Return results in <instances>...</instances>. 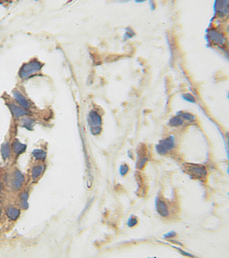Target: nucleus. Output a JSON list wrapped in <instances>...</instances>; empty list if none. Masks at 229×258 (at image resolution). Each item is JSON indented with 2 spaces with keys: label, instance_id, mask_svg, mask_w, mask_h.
I'll list each match as a JSON object with an SVG mask.
<instances>
[{
  "label": "nucleus",
  "instance_id": "nucleus-1",
  "mask_svg": "<svg viewBox=\"0 0 229 258\" xmlns=\"http://www.w3.org/2000/svg\"><path fill=\"white\" fill-rule=\"evenodd\" d=\"M184 170L193 178L200 181L206 180L207 171L206 168L203 165L186 163L184 165Z\"/></svg>",
  "mask_w": 229,
  "mask_h": 258
},
{
  "label": "nucleus",
  "instance_id": "nucleus-2",
  "mask_svg": "<svg viewBox=\"0 0 229 258\" xmlns=\"http://www.w3.org/2000/svg\"><path fill=\"white\" fill-rule=\"evenodd\" d=\"M43 64L37 60L30 61L29 63L23 64L19 71V75L23 79L29 78L30 75L35 74L41 69Z\"/></svg>",
  "mask_w": 229,
  "mask_h": 258
},
{
  "label": "nucleus",
  "instance_id": "nucleus-3",
  "mask_svg": "<svg viewBox=\"0 0 229 258\" xmlns=\"http://www.w3.org/2000/svg\"><path fill=\"white\" fill-rule=\"evenodd\" d=\"M88 122L90 126V131L93 135L99 134L101 131V118L95 111H91L88 116Z\"/></svg>",
  "mask_w": 229,
  "mask_h": 258
},
{
  "label": "nucleus",
  "instance_id": "nucleus-4",
  "mask_svg": "<svg viewBox=\"0 0 229 258\" xmlns=\"http://www.w3.org/2000/svg\"><path fill=\"white\" fill-rule=\"evenodd\" d=\"M174 147V139L173 136H170L160 141L159 144L156 145V149L160 154H165L167 153V151L171 150Z\"/></svg>",
  "mask_w": 229,
  "mask_h": 258
},
{
  "label": "nucleus",
  "instance_id": "nucleus-5",
  "mask_svg": "<svg viewBox=\"0 0 229 258\" xmlns=\"http://www.w3.org/2000/svg\"><path fill=\"white\" fill-rule=\"evenodd\" d=\"M156 208L158 212L163 218H166L169 215V210L166 202L163 200L158 198L156 201Z\"/></svg>",
  "mask_w": 229,
  "mask_h": 258
},
{
  "label": "nucleus",
  "instance_id": "nucleus-6",
  "mask_svg": "<svg viewBox=\"0 0 229 258\" xmlns=\"http://www.w3.org/2000/svg\"><path fill=\"white\" fill-rule=\"evenodd\" d=\"M8 106L10 109L12 115L16 118H19L24 115L28 114L27 111L23 110V108H20V106H17L16 104L14 103H10L8 104Z\"/></svg>",
  "mask_w": 229,
  "mask_h": 258
},
{
  "label": "nucleus",
  "instance_id": "nucleus-7",
  "mask_svg": "<svg viewBox=\"0 0 229 258\" xmlns=\"http://www.w3.org/2000/svg\"><path fill=\"white\" fill-rule=\"evenodd\" d=\"M13 94L14 97L21 106H22L23 108L26 109H29L30 108L29 102L27 101L25 97L23 94H21L18 91H14Z\"/></svg>",
  "mask_w": 229,
  "mask_h": 258
},
{
  "label": "nucleus",
  "instance_id": "nucleus-8",
  "mask_svg": "<svg viewBox=\"0 0 229 258\" xmlns=\"http://www.w3.org/2000/svg\"><path fill=\"white\" fill-rule=\"evenodd\" d=\"M209 37L210 40L216 44H222L224 41V37L221 34L216 30H211L209 32Z\"/></svg>",
  "mask_w": 229,
  "mask_h": 258
},
{
  "label": "nucleus",
  "instance_id": "nucleus-9",
  "mask_svg": "<svg viewBox=\"0 0 229 258\" xmlns=\"http://www.w3.org/2000/svg\"><path fill=\"white\" fill-rule=\"evenodd\" d=\"M12 148L14 152L18 155L25 152L27 149V146L21 144L19 141H15L12 144Z\"/></svg>",
  "mask_w": 229,
  "mask_h": 258
},
{
  "label": "nucleus",
  "instance_id": "nucleus-10",
  "mask_svg": "<svg viewBox=\"0 0 229 258\" xmlns=\"http://www.w3.org/2000/svg\"><path fill=\"white\" fill-rule=\"evenodd\" d=\"M7 214L12 220H16L20 216V210L14 207H10L7 210Z\"/></svg>",
  "mask_w": 229,
  "mask_h": 258
},
{
  "label": "nucleus",
  "instance_id": "nucleus-11",
  "mask_svg": "<svg viewBox=\"0 0 229 258\" xmlns=\"http://www.w3.org/2000/svg\"><path fill=\"white\" fill-rule=\"evenodd\" d=\"M1 154L4 160L9 157L10 154V149L8 143L3 144L1 148Z\"/></svg>",
  "mask_w": 229,
  "mask_h": 258
},
{
  "label": "nucleus",
  "instance_id": "nucleus-12",
  "mask_svg": "<svg viewBox=\"0 0 229 258\" xmlns=\"http://www.w3.org/2000/svg\"><path fill=\"white\" fill-rule=\"evenodd\" d=\"M44 171V166L43 165H38L36 166L33 168L32 174V177L34 180H36L37 178L40 177V175L42 174L43 171Z\"/></svg>",
  "mask_w": 229,
  "mask_h": 258
},
{
  "label": "nucleus",
  "instance_id": "nucleus-13",
  "mask_svg": "<svg viewBox=\"0 0 229 258\" xmlns=\"http://www.w3.org/2000/svg\"><path fill=\"white\" fill-rule=\"evenodd\" d=\"M32 154H33V157L36 160H40V161H44L46 157V153L41 149H36L33 150Z\"/></svg>",
  "mask_w": 229,
  "mask_h": 258
},
{
  "label": "nucleus",
  "instance_id": "nucleus-14",
  "mask_svg": "<svg viewBox=\"0 0 229 258\" xmlns=\"http://www.w3.org/2000/svg\"><path fill=\"white\" fill-rule=\"evenodd\" d=\"M34 121L29 118H25L21 120L22 126L27 129L28 130L32 129L33 126H34Z\"/></svg>",
  "mask_w": 229,
  "mask_h": 258
},
{
  "label": "nucleus",
  "instance_id": "nucleus-15",
  "mask_svg": "<svg viewBox=\"0 0 229 258\" xmlns=\"http://www.w3.org/2000/svg\"><path fill=\"white\" fill-rule=\"evenodd\" d=\"M227 1H226V3L225 1H217L216 5V8L217 10L220 13H225V11L227 12H228L227 9Z\"/></svg>",
  "mask_w": 229,
  "mask_h": 258
},
{
  "label": "nucleus",
  "instance_id": "nucleus-16",
  "mask_svg": "<svg viewBox=\"0 0 229 258\" xmlns=\"http://www.w3.org/2000/svg\"><path fill=\"white\" fill-rule=\"evenodd\" d=\"M147 148L144 144H141L139 145L137 150V154L138 155L139 159L146 157L147 154Z\"/></svg>",
  "mask_w": 229,
  "mask_h": 258
},
{
  "label": "nucleus",
  "instance_id": "nucleus-17",
  "mask_svg": "<svg viewBox=\"0 0 229 258\" xmlns=\"http://www.w3.org/2000/svg\"><path fill=\"white\" fill-rule=\"evenodd\" d=\"M183 122L181 118L178 117H174L172 118L169 121V124L172 127H178L182 125Z\"/></svg>",
  "mask_w": 229,
  "mask_h": 258
},
{
  "label": "nucleus",
  "instance_id": "nucleus-18",
  "mask_svg": "<svg viewBox=\"0 0 229 258\" xmlns=\"http://www.w3.org/2000/svg\"><path fill=\"white\" fill-rule=\"evenodd\" d=\"M28 194L27 192H24L21 194V205L22 208L24 209H27L28 208Z\"/></svg>",
  "mask_w": 229,
  "mask_h": 258
},
{
  "label": "nucleus",
  "instance_id": "nucleus-19",
  "mask_svg": "<svg viewBox=\"0 0 229 258\" xmlns=\"http://www.w3.org/2000/svg\"><path fill=\"white\" fill-rule=\"evenodd\" d=\"M147 161H148V158L144 157L139 159L138 163H137V167L138 168V169L142 170L144 167L145 166V165H146Z\"/></svg>",
  "mask_w": 229,
  "mask_h": 258
},
{
  "label": "nucleus",
  "instance_id": "nucleus-20",
  "mask_svg": "<svg viewBox=\"0 0 229 258\" xmlns=\"http://www.w3.org/2000/svg\"><path fill=\"white\" fill-rule=\"evenodd\" d=\"M138 220L135 217L131 216L127 221V225L130 228H132V227H135L138 224Z\"/></svg>",
  "mask_w": 229,
  "mask_h": 258
},
{
  "label": "nucleus",
  "instance_id": "nucleus-21",
  "mask_svg": "<svg viewBox=\"0 0 229 258\" xmlns=\"http://www.w3.org/2000/svg\"><path fill=\"white\" fill-rule=\"evenodd\" d=\"M119 171L120 174H121L122 176H125V175L128 172V171H129V167H128V166L126 164H124L120 166Z\"/></svg>",
  "mask_w": 229,
  "mask_h": 258
},
{
  "label": "nucleus",
  "instance_id": "nucleus-22",
  "mask_svg": "<svg viewBox=\"0 0 229 258\" xmlns=\"http://www.w3.org/2000/svg\"><path fill=\"white\" fill-rule=\"evenodd\" d=\"M180 116L187 121H193L195 119V117L189 113H182L180 114Z\"/></svg>",
  "mask_w": 229,
  "mask_h": 258
},
{
  "label": "nucleus",
  "instance_id": "nucleus-23",
  "mask_svg": "<svg viewBox=\"0 0 229 258\" xmlns=\"http://www.w3.org/2000/svg\"><path fill=\"white\" fill-rule=\"evenodd\" d=\"M183 97H184V99L187 101H189V102H195V99L193 95H191V94H185V95H183Z\"/></svg>",
  "mask_w": 229,
  "mask_h": 258
},
{
  "label": "nucleus",
  "instance_id": "nucleus-24",
  "mask_svg": "<svg viewBox=\"0 0 229 258\" xmlns=\"http://www.w3.org/2000/svg\"><path fill=\"white\" fill-rule=\"evenodd\" d=\"M15 176H16L17 179L19 180L21 182L24 181V180H25L24 176L19 171H15Z\"/></svg>",
  "mask_w": 229,
  "mask_h": 258
},
{
  "label": "nucleus",
  "instance_id": "nucleus-25",
  "mask_svg": "<svg viewBox=\"0 0 229 258\" xmlns=\"http://www.w3.org/2000/svg\"><path fill=\"white\" fill-rule=\"evenodd\" d=\"M14 188L16 189H19L21 187V181L18 179H16L13 182Z\"/></svg>",
  "mask_w": 229,
  "mask_h": 258
},
{
  "label": "nucleus",
  "instance_id": "nucleus-26",
  "mask_svg": "<svg viewBox=\"0 0 229 258\" xmlns=\"http://www.w3.org/2000/svg\"><path fill=\"white\" fill-rule=\"evenodd\" d=\"M176 234L175 232L171 231L169 232L167 234H166L164 235V238L166 239H169V238H172L176 236Z\"/></svg>",
  "mask_w": 229,
  "mask_h": 258
},
{
  "label": "nucleus",
  "instance_id": "nucleus-27",
  "mask_svg": "<svg viewBox=\"0 0 229 258\" xmlns=\"http://www.w3.org/2000/svg\"><path fill=\"white\" fill-rule=\"evenodd\" d=\"M174 248H175L177 249V250H178L179 251H180V252L182 254V255H185V256H188V257H194V255H192V254H190L189 252H187L184 251H183L182 250H180V248H177V247H174V246H173Z\"/></svg>",
  "mask_w": 229,
  "mask_h": 258
},
{
  "label": "nucleus",
  "instance_id": "nucleus-28",
  "mask_svg": "<svg viewBox=\"0 0 229 258\" xmlns=\"http://www.w3.org/2000/svg\"><path fill=\"white\" fill-rule=\"evenodd\" d=\"M136 179H137V181H138V185H139V186H140V185H142V183H143V179H142V176H140V174L138 173H137V174L136 175Z\"/></svg>",
  "mask_w": 229,
  "mask_h": 258
},
{
  "label": "nucleus",
  "instance_id": "nucleus-29",
  "mask_svg": "<svg viewBox=\"0 0 229 258\" xmlns=\"http://www.w3.org/2000/svg\"><path fill=\"white\" fill-rule=\"evenodd\" d=\"M169 241H171V242H173V243H174V244L179 245H181V246H182V243H180L179 241H176V240H169Z\"/></svg>",
  "mask_w": 229,
  "mask_h": 258
},
{
  "label": "nucleus",
  "instance_id": "nucleus-30",
  "mask_svg": "<svg viewBox=\"0 0 229 258\" xmlns=\"http://www.w3.org/2000/svg\"><path fill=\"white\" fill-rule=\"evenodd\" d=\"M1 191H2V187H1V183H0V194H1Z\"/></svg>",
  "mask_w": 229,
  "mask_h": 258
},
{
  "label": "nucleus",
  "instance_id": "nucleus-31",
  "mask_svg": "<svg viewBox=\"0 0 229 258\" xmlns=\"http://www.w3.org/2000/svg\"><path fill=\"white\" fill-rule=\"evenodd\" d=\"M1 208H0V216H1Z\"/></svg>",
  "mask_w": 229,
  "mask_h": 258
}]
</instances>
